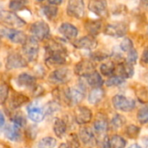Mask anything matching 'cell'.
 <instances>
[{
    "label": "cell",
    "instance_id": "cell-1",
    "mask_svg": "<svg viewBox=\"0 0 148 148\" xmlns=\"http://www.w3.org/2000/svg\"><path fill=\"white\" fill-rule=\"evenodd\" d=\"M45 62L50 66H60L63 65L67 62V49L61 43L52 41L46 48Z\"/></svg>",
    "mask_w": 148,
    "mask_h": 148
},
{
    "label": "cell",
    "instance_id": "cell-2",
    "mask_svg": "<svg viewBox=\"0 0 148 148\" xmlns=\"http://www.w3.org/2000/svg\"><path fill=\"white\" fill-rule=\"evenodd\" d=\"M85 96V86L81 82L77 87H73L66 89L62 93L64 101L72 106L80 103Z\"/></svg>",
    "mask_w": 148,
    "mask_h": 148
},
{
    "label": "cell",
    "instance_id": "cell-3",
    "mask_svg": "<svg viewBox=\"0 0 148 148\" xmlns=\"http://www.w3.org/2000/svg\"><path fill=\"white\" fill-rule=\"evenodd\" d=\"M0 23L7 27H10L9 29H14L25 25V22L20 16H18L14 12L6 10L0 11Z\"/></svg>",
    "mask_w": 148,
    "mask_h": 148
},
{
    "label": "cell",
    "instance_id": "cell-4",
    "mask_svg": "<svg viewBox=\"0 0 148 148\" xmlns=\"http://www.w3.org/2000/svg\"><path fill=\"white\" fill-rule=\"evenodd\" d=\"M23 52L28 61L29 62L36 61L38 57V52H39V44L37 40L33 36L29 37L25 42V43L23 45Z\"/></svg>",
    "mask_w": 148,
    "mask_h": 148
},
{
    "label": "cell",
    "instance_id": "cell-5",
    "mask_svg": "<svg viewBox=\"0 0 148 148\" xmlns=\"http://www.w3.org/2000/svg\"><path fill=\"white\" fill-rule=\"evenodd\" d=\"M113 106L120 111L122 112H131L135 108V101L127 98L122 95H116L112 99Z\"/></svg>",
    "mask_w": 148,
    "mask_h": 148
},
{
    "label": "cell",
    "instance_id": "cell-6",
    "mask_svg": "<svg viewBox=\"0 0 148 148\" xmlns=\"http://www.w3.org/2000/svg\"><path fill=\"white\" fill-rule=\"evenodd\" d=\"M29 31L33 37L38 40H44L48 38L50 33L49 24L44 21H37L30 25Z\"/></svg>",
    "mask_w": 148,
    "mask_h": 148
},
{
    "label": "cell",
    "instance_id": "cell-7",
    "mask_svg": "<svg viewBox=\"0 0 148 148\" xmlns=\"http://www.w3.org/2000/svg\"><path fill=\"white\" fill-rule=\"evenodd\" d=\"M128 30V26L124 22H118L114 23H109L106 26L104 29V33L109 36H113L115 38L124 36Z\"/></svg>",
    "mask_w": 148,
    "mask_h": 148
},
{
    "label": "cell",
    "instance_id": "cell-8",
    "mask_svg": "<svg viewBox=\"0 0 148 148\" xmlns=\"http://www.w3.org/2000/svg\"><path fill=\"white\" fill-rule=\"evenodd\" d=\"M67 14L69 16L81 19L85 16V5L82 0H71L68 3Z\"/></svg>",
    "mask_w": 148,
    "mask_h": 148
},
{
    "label": "cell",
    "instance_id": "cell-9",
    "mask_svg": "<svg viewBox=\"0 0 148 148\" xmlns=\"http://www.w3.org/2000/svg\"><path fill=\"white\" fill-rule=\"evenodd\" d=\"M71 78L70 71L69 69L62 68L54 70L49 76V81L53 84H63L69 81Z\"/></svg>",
    "mask_w": 148,
    "mask_h": 148
},
{
    "label": "cell",
    "instance_id": "cell-10",
    "mask_svg": "<svg viewBox=\"0 0 148 148\" xmlns=\"http://www.w3.org/2000/svg\"><path fill=\"white\" fill-rule=\"evenodd\" d=\"M28 64L27 60H25L20 54L18 53H11L8 56L6 59L5 68L8 70L24 68Z\"/></svg>",
    "mask_w": 148,
    "mask_h": 148
},
{
    "label": "cell",
    "instance_id": "cell-11",
    "mask_svg": "<svg viewBox=\"0 0 148 148\" xmlns=\"http://www.w3.org/2000/svg\"><path fill=\"white\" fill-rule=\"evenodd\" d=\"M2 34H3V36H6L12 42L17 43V44H23V45L28 39V37L26 36V35L23 31L14 29L7 28L4 29H2Z\"/></svg>",
    "mask_w": 148,
    "mask_h": 148
},
{
    "label": "cell",
    "instance_id": "cell-12",
    "mask_svg": "<svg viewBox=\"0 0 148 148\" xmlns=\"http://www.w3.org/2000/svg\"><path fill=\"white\" fill-rule=\"evenodd\" d=\"M93 114L91 110L84 106L78 107L75 111V120L80 125H85L91 121Z\"/></svg>",
    "mask_w": 148,
    "mask_h": 148
},
{
    "label": "cell",
    "instance_id": "cell-13",
    "mask_svg": "<svg viewBox=\"0 0 148 148\" xmlns=\"http://www.w3.org/2000/svg\"><path fill=\"white\" fill-rule=\"evenodd\" d=\"M95 64L93 61L83 60L78 62L75 67V72L77 75L82 77H86L89 74L95 71Z\"/></svg>",
    "mask_w": 148,
    "mask_h": 148
},
{
    "label": "cell",
    "instance_id": "cell-14",
    "mask_svg": "<svg viewBox=\"0 0 148 148\" xmlns=\"http://www.w3.org/2000/svg\"><path fill=\"white\" fill-rule=\"evenodd\" d=\"M88 9L100 17H107L108 15V3L106 1H90Z\"/></svg>",
    "mask_w": 148,
    "mask_h": 148
},
{
    "label": "cell",
    "instance_id": "cell-15",
    "mask_svg": "<svg viewBox=\"0 0 148 148\" xmlns=\"http://www.w3.org/2000/svg\"><path fill=\"white\" fill-rule=\"evenodd\" d=\"M73 44L76 49L91 50V49H94L96 48L97 41L95 40V37H93L91 36H86L81 37L80 39L76 40L75 42H74Z\"/></svg>",
    "mask_w": 148,
    "mask_h": 148
},
{
    "label": "cell",
    "instance_id": "cell-16",
    "mask_svg": "<svg viewBox=\"0 0 148 148\" xmlns=\"http://www.w3.org/2000/svg\"><path fill=\"white\" fill-rule=\"evenodd\" d=\"M27 112H28L29 118L35 122H41L44 119V116H45L44 109H42V108L35 104L28 106Z\"/></svg>",
    "mask_w": 148,
    "mask_h": 148
},
{
    "label": "cell",
    "instance_id": "cell-17",
    "mask_svg": "<svg viewBox=\"0 0 148 148\" xmlns=\"http://www.w3.org/2000/svg\"><path fill=\"white\" fill-rule=\"evenodd\" d=\"M59 32L67 39L73 40L76 38L78 35V29L77 28L69 23H63L59 27Z\"/></svg>",
    "mask_w": 148,
    "mask_h": 148
},
{
    "label": "cell",
    "instance_id": "cell-18",
    "mask_svg": "<svg viewBox=\"0 0 148 148\" xmlns=\"http://www.w3.org/2000/svg\"><path fill=\"white\" fill-rule=\"evenodd\" d=\"M79 139L86 146L92 147L93 145L96 144V139L95 138V134L89 127H82L80 129Z\"/></svg>",
    "mask_w": 148,
    "mask_h": 148
},
{
    "label": "cell",
    "instance_id": "cell-19",
    "mask_svg": "<svg viewBox=\"0 0 148 148\" xmlns=\"http://www.w3.org/2000/svg\"><path fill=\"white\" fill-rule=\"evenodd\" d=\"M117 72L119 74V76H121V78L125 80L127 78H131L134 75V68L133 64H130L127 62H121L118 65Z\"/></svg>",
    "mask_w": 148,
    "mask_h": 148
},
{
    "label": "cell",
    "instance_id": "cell-20",
    "mask_svg": "<svg viewBox=\"0 0 148 148\" xmlns=\"http://www.w3.org/2000/svg\"><path fill=\"white\" fill-rule=\"evenodd\" d=\"M16 83L18 86L20 87H23V88H31V87H34L35 84H36V78L29 75V74H27V73H22L20 74L16 80Z\"/></svg>",
    "mask_w": 148,
    "mask_h": 148
},
{
    "label": "cell",
    "instance_id": "cell-21",
    "mask_svg": "<svg viewBox=\"0 0 148 148\" xmlns=\"http://www.w3.org/2000/svg\"><path fill=\"white\" fill-rule=\"evenodd\" d=\"M84 26H85V29L87 30V32L91 36L94 37L100 33L102 24H101V22L99 20H88L85 23Z\"/></svg>",
    "mask_w": 148,
    "mask_h": 148
},
{
    "label": "cell",
    "instance_id": "cell-22",
    "mask_svg": "<svg viewBox=\"0 0 148 148\" xmlns=\"http://www.w3.org/2000/svg\"><path fill=\"white\" fill-rule=\"evenodd\" d=\"M28 101H29V98L26 95H24L23 94H20V93L14 92L12 94L11 97H10V105L13 109H16V108H20L23 104L27 103Z\"/></svg>",
    "mask_w": 148,
    "mask_h": 148
},
{
    "label": "cell",
    "instance_id": "cell-23",
    "mask_svg": "<svg viewBox=\"0 0 148 148\" xmlns=\"http://www.w3.org/2000/svg\"><path fill=\"white\" fill-rule=\"evenodd\" d=\"M94 129L98 135L106 134V132L108 129V122L105 116L101 115L96 119L94 123Z\"/></svg>",
    "mask_w": 148,
    "mask_h": 148
},
{
    "label": "cell",
    "instance_id": "cell-24",
    "mask_svg": "<svg viewBox=\"0 0 148 148\" xmlns=\"http://www.w3.org/2000/svg\"><path fill=\"white\" fill-rule=\"evenodd\" d=\"M5 137L11 141H18L21 140V132L20 128L16 125H10L4 130Z\"/></svg>",
    "mask_w": 148,
    "mask_h": 148
},
{
    "label": "cell",
    "instance_id": "cell-25",
    "mask_svg": "<svg viewBox=\"0 0 148 148\" xmlns=\"http://www.w3.org/2000/svg\"><path fill=\"white\" fill-rule=\"evenodd\" d=\"M85 78H86L87 83L89 86L93 87L94 88H101L103 85V82H104L102 77L101 76V75L98 72H96V71H94L93 73L89 74Z\"/></svg>",
    "mask_w": 148,
    "mask_h": 148
},
{
    "label": "cell",
    "instance_id": "cell-26",
    "mask_svg": "<svg viewBox=\"0 0 148 148\" xmlns=\"http://www.w3.org/2000/svg\"><path fill=\"white\" fill-rule=\"evenodd\" d=\"M105 96V91L101 88H94L88 95V101L93 105H96L102 101Z\"/></svg>",
    "mask_w": 148,
    "mask_h": 148
},
{
    "label": "cell",
    "instance_id": "cell-27",
    "mask_svg": "<svg viewBox=\"0 0 148 148\" xmlns=\"http://www.w3.org/2000/svg\"><path fill=\"white\" fill-rule=\"evenodd\" d=\"M53 130L58 138H62L67 132V124L62 119H56L53 126Z\"/></svg>",
    "mask_w": 148,
    "mask_h": 148
},
{
    "label": "cell",
    "instance_id": "cell-28",
    "mask_svg": "<svg viewBox=\"0 0 148 148\" xmlns=\"http://www.w3.org/2000/svg\"><path fill=\"white\" fill-rule=\"evenodd\" d=\"M100 71L101 73L107 77H112L114 71H115V65L113 62H104L101 65L100 68Z\"/></svg>",
    "mask_w": 148,
    "mask_h": 148
},
{
    "label": "cell",
    "instance_id": "cell-29",
    "mask_svg": "<svg viewBox=\"0 0 148 148\" xmlns=\"http://www.w3.org/2000/svg\"><path fill=\"white\" fill-rule=\"evenodd\" d=\"M42 11L43 15L46 16L47 19L52 21L57 16L58 8L56 6H54V5H46V6L42 7Z\"/></svg>",
    "mask_w": 148,
    "mask_h": 148
},
{
    "label": "cell",
    "instance_id": "cell-30",
    "mask_svg": "<svg viewBox=\"0 0 148 148\" xmlns=\"http://www.w3.org/2000/svg\"><path fill=\"white\" fill-rule=\"evenodd\" d=\"M56 145V140L53 137H45L39 140L35 148H55Z\"/></svg>",
    "mask_w": 148,
    "mask_h": 148
},
{
    "label": "cell",
    "instance_id": "cell-31",
    "mask_svg": "<svg viewBox=\"0 0 148 148\" xmlns=\"http://www.w3.org/2000/svg\"><path fill=\"white\" fill-rule=\"evenodd\" d=\"M127 141L120 135H114L110 139V148H125Z\"/></svg>",
    "mask_w": 148,
    "mask_h": 148
},
{
    "label": "cell",
    "instance_id": "cell-32",
    "mask_svg": "<svg viewBox=\"0 0 148 148\" xmlns=\"http://www.w3.org/2000/svg\"><path fill=\"white\" fill-rule=\"evenodd\" d=\"M125 124H126V118L121 114H115L111 121V126L114 129L121 128Z\"/></svg>",
    "mask_w": 148,
    "mask_h": 148
},
{
    "label": "cell",
    "instance_id": "cell-33",
    "mask_svg": "<svg viewBox=\"0 0 148 148\" xmlns=\"http://www.w3.org/2000/svg\"><path fill=\"white\" fill-rule=\"evenodd\" d=\"M137 119L140 124L148 123V105L142 107L137 114Z\"/></svg>",
    "mask_w": 148,
    "mask_h": 148
},
{
    "label": "cell",
    "instance_id": "cell-34",
    "mask_svg": "<svg viewBox=\"0 0 148 148\" xmlns=\"http://www.w3.org/2000/svg\"><path fill=\"white\" fill-rule=\"evenodd\" d=\"M12 121H13V124L16 125V127H18L19 128L25 126L26 123H27V121H26V118L25 116L22 114V113H16L13 115L12 117Z\"/></svg>",
    "mask_w": 148,
    "mask_h": 148
},
{
    "label": "cell",
    "instance_id": "cell-35",
    "mask_svg": "<svg viewBox=\"0 0 148 148\" xmlns=\"http://www.w3.org/2000/svg\"><path fill=\"white\" fill-rule=\"evenodd\" d=\"M140 129L139 127L135 126V125H129L126 128V134L128 138L130 139H135L138 137V135L140 134Z\"/></svg>",
    "mask_w": 148,
    "mask_h": 148
},
{
    "label": "cell",
    "instance_id": "cell-36",
    "mask_svg": "<svg viewBox=\"0 0 148 148\" xmlns=\"http://www.w3.org/2000/svg\"><path fill=\"white\" fill-rule=\"evenodd\" d=\"M96 145L99 148H110V139H108L107 134L98 135V138L96 139Z\"/></svg>",
    "mask_w": 148,
    "mask_h": 148
},
{
    "label": "cell",
    "instance_id": "cell-37",
    "mask_svg": "<svg viewBox=\"0 0 148 148\" xmlns=\"http://www.w3.org/2000/svg\"><path fill=\"white\" fill-rule=\"evenodd\" d=\"M124 82H125V80L123 78H121L119 75H114V76L110 77L106 82V85L108 87H116V86H120L123 84Z\"/></svg>",
    "mask_w": 148,
    "mask_h": 148
},
{
    "label": "cell",
    "instance_id": "cell-38",
    "mask_svg": "<svg viewBox=\"0 0 148 148\" xmlns=\"http://www.w3.org/2000/svg\"><path fill=\"white\" fill-rule=\"evenodd\" d=\"M120 48L122 51L124 52H129L131 51L132 49H134V43L132 42V40L130 38H124L122 40V42H121V45H120Z\"/></svg>",
    "mask_w": 148,
    "mask_h": 148
},
{
    "label": "cell",
    "instance_id": "cell-39",
    "mask_svg": "<svg viewBox=\"0 0 148 148\" xmlns=\"http://www.w3.org/2000/svg\"><path fill=\"white\" fill-rule=\"evenodd\" d=\"M67 145L69 146V148H79L80 147V140H79V137L76 134H70L69 136Z\"/></svg>",
    "mask_w": 148,
    "mask_h": 148
},
{
    "label": "cell",
    "instance_id": "cell-40",
    "mask_svg": "<svg viewBox=\"0 0 148 148\" xmlns=\"http://www.w3.org/2000/svg\"><path fill=\"white\" fill-rule=\"evenodd\" d=\"M27 3H28V2L23 1V0L11 1V2H10L9 7H10V9L12 10H19L23 9Z\"/></svg>",
    "mask_w": 148,
    "mask_h": 148
},
{
    "label": "cell",
    "instance_id": "cell-41",
    "mask_svg": "<svg viewBox=\"0 0 148 148\" xmlns=\"http://www.w3.org/2000/svg\"><path fill=\"white\" fill-rule=\"evenodd\" d=\"M9 94V88L6 84L3 83L0 85V102L3 103L8 96Z\"/></svg>",
    "mask_w": 148,
    "mask_h": 148
},
{
    "label": "cell",
    "instance_id": "cell-42",
    "mask_svg": "<svg viewBox=\"0 0 148 148\" xmlns=\"http://www.w3.org/2000/svg\"><path fill=\"white\" fill-rule=\"evenodd\" d=\"M58 109H59L58 104L56 102H55V101H51V102H49L46 106V108L44 110V113H46L48 114H53V113L56 112Z\"/></svg>",
    "mask_w": 148,
    "mask_h": 148
},
{
    "label": "cell",
    "instance_id": "cell-43",
    "mask_svg": "<svg viewBox=\"0 0 148 148\" xmlns=\"http://www.w3.org/2000/svg\"><path fill=\"white\" fill-rule=\"evenodd\" d=\"M137 59H138V52L135 49H132L131 51L128 52V55H127V62L130 63V64H134L137 62Z\"/></svg>",
    "mask_w": 148,
    "mask_h": 148
},
{
    "label": "cell",
    "instance_id": "cell-44",
    "mask_svg": "<svg viewBox=\"0 0 148 148\" xmlns=\"http://www.w3.org/2000/svg\"><path fill=\"white\" fill-rule=\"evenodd\" d=\"M108 56L107 54H104L102 52H95V53L91 54V58L92 60H95V61H102L108 58Z\"/></svg>",
    "mask_w": 148,
    "mask_h": 148
},
{
    "label": "cell",
    "instance_id": "cell-45",
    "mask_svg": "<svg viewBox=\"0 0 148 148\" xmlns=\"http://www.w3.org/2000/svg\"><path fill=\"white\" fill-rule=\"evenodd\" d=\"M141 61L146 63V64H148V47H147L143 53H142V56H141Z\"/></svg>",
    "mask_w": 148,
    "mask_h": 148
},
{
    "label": "cell",
    "instance_id": "cell-46",
    "mask_svg": "<svg viewBox=\"0 0 148 148\" xmlns=\"http://www.w3.org/2000/svg\"><path fill=\"white\" fill-rule=\"evenodd\" d=\"M50 5H54V6H56V5H59V4H61L62 3V0H50V1H49L48 2Z\"/></svg>",
    "mask_w": 148,
    "mask_h": 148
},
{
    "label": "cell",
    "instance_id": "cell-47",
    "mask_svg": "<svg viewBox=\"0 0 148 148\" xmlns=\"http://www.w3.org/2000/svg\"><path fill=\"white\" fill-rule=\"evenodd\" d=\"M4 122H5L4 116H3V114L0 112V127H3V126L4 125Z\"/></svg>",
    "mask_w": 148,
    "mask_h": 148
},
{
    "label": "cell",
    "instance_id": "cell-48",
    "mask_svg": "<svg viewBox=\"0 0 148 148\" xmlns=\"http://www.w3.org/2000/svg\"><path fill=\"white\" fill-rule=\"evenodd\" d=\"M128 148H141V147L139 146L138 144H133V145H131Z\"/></svg>",
    "mask_w": 148,
    "mask_h": 148
},
{
    "label": "cell",
    "instance_id": "cell-49",
    "mask_svg": "<svg viewBox=\"0 0 148 148\" xmlns=\"http://www.w3.org/2000/svg\"><path fill=\"white\" fill-rule=\"evenodd\" d=\"M58 148H69V146H68L67 144H65V143H62V144H61V145L59 146V147Z\"/></svg>",
    "mask_w": 148,
    "mask_h": 148
},
{
    "label": "cell",
    "instance_id": "cell-50",
    "mask_svg": "<svg viewBox=\"0 0 148 148\" xmlns=\"http://www.w3.org/2000/svg\"><path fill=\"white\" fill-rule=\"evenodd\" d=\"M3 36V34H2V29H0V37Z\"/></svg>",
    "mask_w": 148,
    "mask_h": 148
},
{
    "label": "cell",
    "instance_id": "cell-51",
    "mask_svg": "<svg viewBox=\"0 0 148 148\" xmlns=\"http://www.w3.org/2000/svg\"><path fill=\"white\" fill-rule=\"evenodd\" d=\"M147 34H148V28H147Z\"/></svg>",
    "mask_w": 148,
    "mask_h": 148
}]
</instances>
